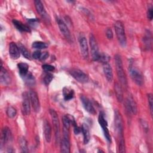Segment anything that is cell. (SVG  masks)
<instances>
[{
	"instance_id": "obj_1",
	"label": "cell",
	"mask_w": 153,
	"mask_h": 153,
	"mask_svg": "<svg viewBox=\"0 0 153 153\" xmlns=\"http://www.w3.org/2000/svg\"><path fill=\"white\" fill-rule=\"evenodd\" d=\"M115 63L117 70V74L121 85L126 88L127 87V79L125 71L123 69L121 57L119 54H116L115 56Z\"/></svg>"
},
{
	"instance_id": "obj_2",
	"label": "cell",
	"mask_w": 153,
	"mask_h": 153,
	"mask_svg": "<svg viewBox=\"0 0 153 153\" xmlns=\"http://www.w3.org/2000/svg\"><path fill=\"white\" fill-rule=\"evenodd\" d=\"M114 28L119 43L123 47H125L127 43V39L123 23L120 20L116 21L114 24Z\"/></svg>"
},
{
	"instance_id": "obj_3",
	"label": "cell",
	"mask_w": 153,
	"mask_h": 153,
	"mask_svg": "<svg viewBox=\"0 0 153 153\" xmlns=\"http://www.w3.org/2000/svg\"><path fill=\"white\" fill-rule=\"evenodd\" d=\"M114 126L115 131L118 135V139L124 138L123 136V121L121 113L115 109L114 111Z\"/></svg>"
},
{
	"instance_id": "obj_4",
	"label": "cell",
	"mask_w": 153,
	"mask_h": 153,
	"mask_svg": "<svg viewBox=\"0 0 153 153\" xmlns=\"http://www.w3.org/2000/svg\"><path fill=\"white\" fill-rule=\"evenodd\" d=\"M128 70L133 81L138 85H142L144 82L143 75L141 72L133 64L129 65Z\"/></svg>"
},
{
	"instance_id": "obj_5",
	"label": "cell",
	"mask_w": 153,
	"mask_h": 153,
	"mask_svg": "<svg viewBox=\"0 0 153 153\" xmlns=\"http://www.w3.org/2000/svg\"><path fill=\"white\" fill-rule=\"evenodd\" d=\"M50 114L51 117L52 123L53 125L56 141V142H58L60 138V123L59 117L57 112L54 109H50Z\"/></svg>"
},
{
	"instance_id": "obj_6",
	"label": "cell",
	"mask_w": 153,
	"mask_h": 153,
	"mask_svg": "<svg viewBox=\"0 0 153 153\" xmlns=\"http://www.w3.org/2000/svg\"><path fill=\"white\" fill-rule=\"evenodd\" d=\"M89 41H90V45L91 48V53L92 59L94 61H99L100 53H99V48H98V45H97L96 38L93 35V34L92 33H90V35Z\"/></svg>"
},
{
	"instance_id": "obj_7",
	"label": "cell",
	"mask_w": 153,
	"mask_h": 153,
	"mask_svg": "<svg viewBox=\"0 0 153 153\" xmlns=\"http://www.w3.org/2000/svg\"><path fill=\"white\" fill-rule=\"evenodd\" d=\"M68 129L64 128L63 129V137L60 141V151L62 152L69 153L70 152V141H69V134Z\"/></svg>"
},
{
	"instance_id": "obj_8",
	"label": "cell",
	"mask_w": 153,
	"mask_h": 153,
	"mask_svg": "<svg viewBox=\"0 0 153 153\" xmlns=\"http://www.w3.org/2000/svg\"><path fill=\"white\" fill-rule=\"evenodd\" d=\"M71 76L81 83H85L88 81V75L79 69H72L69 71Z\"/></svg>"
},
{
	"instance_id": "obj_9",
	"label": "cell",
	"mask_w": 153,
	"mask_h": 153,
	"mask_svg": "<svg viewBox=\"0 0 153 153\" xmlns=\"http://www.w3.org/2000/svg\"><path fill=\"white\" fill-rule=\"evenodd\" d=\"M98 122L102 128L104 136L105 137L106 139L108 140V142H111V137L108 128V123L105 118V116L103 112H100L98 117Z\"/></svg>"
},
{
	"instance_id": "obj_10",
	"label": "cell",
	"mask_w": 153,
	"mask_h": 153,
	"mask_svg": "<svg viewBox=\"0 0 153 153\" xmlns=\"http://www.w3.org/2000/svg\"><path fill=\"white\" fill-rule=\"evenodd\" d=\"M125 108L128 114L136 115L137 112V105L131 96H128L125 100Z\"/></svg>"
},
{
	"instance_id": "obj_11",
	"label": "cell",
	"mask_w": 153,
	"mask_h": 153,
	"mask_svg": "<svg viewBox=\"0 0 153 153\" xmlns=\"http://www.w3.org/2000/svg\"><path fill=\"white\" fill-rule=\"evenodd\" d=\"M56 21H57V25L59 26V27L61 33H62V35L68 41H71L72 40L71 35L70 31H69L67 25H66V23L62 19H60L59 17L56 18Z\"/></svg>"
},
{
	"instance_id": "obj_12",
	"label": "cell",
	"mask_w": 153,
	"mask_h": 153,
	"mask_svg": "<svg viewBox=\"0 0 153 153\" xmlns=\"http://www.w3.org/2000/svg\"><path fill=\"white\" fill-rule=\"evenodd\" d=\"M22 113L25 115H29L30 113V98L29 93L24 92L22 94Z\"/></svg>"
},
{
	"instance_id": "obj_13",
	"label": "cell",
	"mask_w": 153,
	"mask_h": 153,
	"mask_svg": "<svg viewBox=\"0 0 153 153\" xmlns=\"http://www.w3.org/2000/svg\"><path fill=\"white\" fill-rule=\"evenodd\" d=\"M29 96L34 111L36 112H39L40 109V103L37 93L33 90H30L29 92Z\"/></svg>"
},
{
	"instance_id": "obj_14",
	"label": "cell",
	"mask_w": 153,
	"mask_h": 153,
	"mask_svg": "<svg viewBox=\"0 0 153 153\" xmlns=\"http://www.w3.org/2000/svg\"><path fill=\"white\" fill-rule=\"evenodd\" d=\"M79 44L80 47L81 53L84 59L88 57V47L87 41L84 36L81 35L79 38Z\"/></svg>"
},
{
	"instance_id": "obj_15",
	"label": "cell",
	"mask_w": 153,
	"mask_h": 153,
	"mask_svg": "<svg viewBox=\"0 0 153 153\" xmlns=\"http://www.w3.org/2000/svg\"><path fill=\"white\" fill-rule=\"evenodd\" d=\"M80 99L83 105L84 109L88 113H90L92 115H95L96 114V111L94 106H93L92 103L90 102V101L87 97H85L84 95H81L80 96Z\"/></svg>"
},
{
	"instance_id": "obj_16",
	"label": "cell",
	"mask_w": 153,
	"mask_h": 153,
	"mask_svg": "<svg viewBox=\"0 0 153 153\" xmlns=\"http://www.w3.org/2000/svg\"><path fill=\"white\" fill-rule=\"evenodd\" d=\"M0 81L4 85H8L11 81V76L8 72L2 66V63L1 62V72H0Z\"/></svg>"
},
{
	"instance_id": "obj_17",
	"label": "cell",
	"mask_w": 153,
	"mask_h": 153,
	"mask_svg": "<svg viewBox=\"0 0 153 153\" xmlns=\"http://www.w3.org/2000/svg\"><path fill=\"white\" fill-rule=\"evenodd\" d=\"M9 54L13 59H17L20 56V51L18 45L15 42H11L9 45Z\"/></svg>"
},
{
	"instance_id": "obj_18",
	"label": "cell",
	"mask_w": 153,
	"mask_h": 153,
	"mask_svg": "<svg viewBox=\"0 0 153 153\" xmlns=\"http://www.w3.org/2000/svg\"><path fill=\"white\" fill-rule=\"evenodd\" d=\"M35 5V8L36 10V11L40 14V16L44 18L45 20H49L48 19V14L44 8V7L42 3V2L39 0H36L34 1Z\"/></svg>"
},
{
	"instance_id": "obj_19",
	"label": "cell",
	"mask_w": 153,
	"mask_h": 153,
	"mask_svg": "<svg viewBox=\"0 0 153 153\" xmlns=\"http://www.w3.org/2000/svg\"><path fill=\"white\" fill-rule=\"evenodd\" d=\"M44 133L47 142H50L51 139V127L49 122L45 120L44 121Z\"/></svg>"
},
{
	"instance_id": "obj_20",
	"label": "cell",
	"mask_w": 153,
	"mask_h": 153,
	"mask_svg": "<svg viewBox=\"0 0 153 153\" xmlns=\"http://www.w3.org/2000/svg\"><path fill=\"white\" fill-rule=\"evenodd\" d=\"M103 69L106 79L109 82H111L113 79V72L111 65L108 63L103 64Z\"/></svg>"
},
{
	"instance_id": "obj_21",
	"label": "cell",
	"mask_w": 153,
	"mask_h": 153,
	"mask_svg": "<svg viewBox=\"0 0 153 153\" xmlns=\"http://www.w3.org/2000/svg\"><path fill=\"white\" fill-rule=\"evenodd\" d=\"M81 131L83 134L84 137V143L87 144L90 139V130L88 125L87 124H82L81 127Z\"/></svg>"
},
{
	"instance_id": "obj_22",
	"label": "cell",
	"mask_w": 153,
	"mask_h": 153,
	"mask_svg": "<svg viewBox=\"0 0 153 153\" xmlns=\"http://www.w3.org/2000/svg\"><path fill=\"white\" fill-rule=\"evenodd\" d=\"M11 139V133L10 128L7 127H4L2 131L1 142L3 143H5L10 141Z\"/></svg>"
},
{
	"instance_id": "obj_23",
	"label": "cell",
	"mask_w": 153,
	"mask_h": 153,
	"mask_svg": "<svg viewBox=\"0 0 153 153\" xmlns=\"http://www.w3.org/2000/svg\"><path fill=\"white\" fill-rule=\"evenodd\" d=\"M114 90L118 101L121 102L123 100L124 97L122 86L118 82H115L114 84Z\"/></svg>"
},
{
	"instance_id": "obj_24",
	"label": "cell",
	"mask_w": 153,
	"mask_h": 153,
	"mask_svg": "<svg viewBox=\"0 0 153 153\" xmlns=\"http://www.w3.org/2000/svg\"><path fill=\"white\" fill-rule=\"evenodd\" d=\"M13 25L15 26V27L17 28V30L22 31V32H29L30 29L28 26H27L26 25L23 24L21 22L17 20L16 19H14L13 20Z\"/></svg>"
},
{
	"instance_id": "obj_25",
	"label": "cell",
	"mask_w": 153,
	"mask_h": 153,
	"mask_svg": "<svg viewBox=\"0 0 153 153\" xmlns=\"http://www.w3.org/2000/svg\"><path fill=\"white\" fill-rule=\"evenodd\" d=\"M63 94L65 100H69L74 96V91L69 87H64L63 89Z\"/></svg>"
},
{
	"instance_id": "obj_26",
	"label": "cell",
	"mask_w": 153,
	"mask_h": 153,
	"mask_svg": "<svg viewBox=\"0 0 153 153\" xmlns=\"http://www.w3.org/2000/svg\"><path fill=\"white\" fill-rule=\"evenodd\" d=\"M20 75L22 77H25L28 73L29 66L25 63H20L17 65Z\"/></svg>"
},
{
	"instance_id": "obj_27",
	"label": "cell",
	"mask_w": 153,
	"mask_h": 153,
	"mask_svg": "<svg viewBox=\"0 0 153 153\" xmlns=\"http://www.w3.org/2000/svg\"><path fill=\"white\" fill-rule=\"evenodd\" d=\"M19 145L22 152H28V147H27V142L26 140L25 137L23 136H21L19 139Z\"/></svg>"
},
{
	"instance_id": "obj_28",
	"label": "cell",
	"mask_w": 153,
	"mask_h": 153,
	"mask_svg": "<svg viewBox=\"0 0 153 153\" xmlns=\"http://www.w3.org/2000/svg\"><path fill=\"white\" fill-rule=\"evenodd\" d=\"M19 48L20 49V53L22 54V55L27 59H30V54L29 51L27 50V49L21 43H19L18 44Z\"/></svg>"
},
{
	"instance_id": "obj_29",
	"label": "cell",
	"mask_w": 153,
	"mask_h": 153,
	"mask_svg": "<svg viewBox=\"0 0 153 153\" xmlns=\"http://www.w3.org/2000/svg\"><path fill=\"white\" fill-rule=\"evenodd\" d=\"M62 121H63L64 128L69 130L71 126L70 115L69 114H66V115H64L62 118Z\"/></svg>"
},
{
	"instance_id": "obj_30",
	"label": "cell",
	"mask_w": 153,
	"mask_h": 153,
	"mask_svg": "<svg viewBox=\"0 0 153 153\" xmlns=\"http://www.w3.org/2000/svg\"><path fill=\"white\" fill-rule=\"evenodd\" d=\"M32 46L33 48L36 49H44L47 48L48 45L46 43L41 41H35L33 42Z\"/></svg>"
},
{
	"instance_id": "obj_31",
	"label": "cell",
	"mask_w": 153,
	"mask_h": 153,
	"mask_svg": "<svg viewBox=\"0 0 153 153\" xmlns=\"http://www.w3.org/2000/svg\"><path fill=\"white\" fill-rule=\"evenodd\" d=\"M23 78H25L26 82L28 85H33L35 82V78L30 73H27V74Z\"/></svg>"
},
{
	"instance_id": "obj_32",
	"label": "cell",
	"mask_w": 153,
	"mask_h": 153,
	"mask_svg": "<svg viewBox=\"0 0 153 153\" xmlns=\"http://www.w3.org/2000/svg\"><path fill=\"white\" fill-rule=\"evenodd\" d=\"M143 41H144V44H145L146 48H147L148 49L149 48L151 47V34H150V33H148V31L146 33L145 37L143 38Z\"/></svg>"
},
{
	"instance_id": "obj_33",
	"label": "cell",
	"mask_w": 153,
	"mask_h": 153,
	"mask_svg": "<svg viewBox=\"0 0 153 153\" xmlns=\"http://www.w3.org/2000/svg\"><path fill=\"white\" fill-rule=\"evenodd\" d=\"M17 114L16 109L13 106H9L7 109V114L10 118H14Z\"/></svg>"
},
{
	"instance_id": "obj_34",
	"label": "cell",
	"mask_w": 153,
	"mask_h": 153,
	"mask_svg": "<svg viewBox=\"0 0 153 153\" xmlns=\"http://www.w3.org/2000/svg\"><path fill=\"white\" fill-rule=\"evenodd\" d=\"M110 60V57L106 53H100L99 61L102 62L103 64L107 63Z\"/></svg>"
},
{
	"instance_id": "obj_35",
	"label": "cell",
	"mask_w": 153,
	"mask_h": 153,
	"mask_svg": "<svg viewBox=\"0 0 153 153\" xmlns=\"http://www.w3.org/2000/svg\"><path fill=\"white\" fill-rule=\"evenodd\" d=\"M118 151L121 153L126 152V146H125V141L124 138L119 139Z\"/></svg>"
},
{
	"instance_id": "obj_36",
	"label": "cell",
	"mask_w": 153,
	"mask_h": 153,
	"mask_svg": "<svg viewBox=\"0 0 153 153\" xmlns=\"http://www.w3.org/2000/svg\"><path fill=\"white\" fill-rule=\"evenodd\" d=\"M53 78V75L50 73H47L44 78V82L45 85H48Z\"/></svg>"
},
{
	"instance_id": "obj_37",
	"label": "cell",
	"mask_w": 153,
	"mask_h": 153,
	"mask_svg": "<svg viewBox=\"0 0 153 153\" xmlns=\"http://www.w3.org/2000/svg\"><path fill=\"white\" fill-rule=\"evenodd\" d=\"M148 103L150 109L151 115H152V106H153V97L152 94L151 93H149L148 94Z\"/></svg>"
},
{
	"instance_id": "obj_38",
	"label": "cell",
	"mask_w": 153,
	"mask_h": 153,
	"mask_svg": "<svg viewBox=\"0 0 153 153\" xmlns=\"http://www.w3.org/2000/svg\"><path fill=\"white\" fill-rule=\"evenodd\" d=\"M42 67V69L46 72H51L54 70V67L53 66L48 65V64L43 65Z\"/></svg>"
},
{
	"instance_id": "obj_39",
	"label": "cell",
	"mask_w": 153,
	"mask_h": 153,
	"mask_svg": "<svg viewBox=\"0 0 153 153\" xmlns=\"http://www.w3.org/2000/svg\"><path fill=\"white\" fill-rule=\"evenodd\" d=\"M153 17V8L152 7L148 8V11H147V18L149 20H151Z\"/></svg>"
},
{
	"instance_id": "obj_40",
	"label": "cell",
	"mask_w": 153,
	"mask_h": 153,
	"mask_svg": "<svg viewBox=\"0 0 153 153\" xmlns=\"http://www.w3.org/2000/svg\"><path fill=\"white\" fill-rule=\"evenodd\" d=\"M106 35L109 39H111L113 38V32L111 28H108L106 31Z\"/></svg>"
},
{
	"instance_id": "obj_41",
	"label": "cell",
	"mask_w": 153,
	"mask_h": 153,
	"mask_svg": "<svg viewBox=\"0 0 153 153\" xmlns=\"http://www.w3.org/2000/svg\"><path fill=\"white\" fill-rule=\"evenodd\" d=\"M41 56V51H39V50H36V51H34L33 53V54H32V57H33V58L35 59H40Z\"/></svg>"
},
{
	"instance_id": "obj_42",
	"label": "cell",
	"mask_w": 153,
	"mask_h": 153,
	"mask_svg": "<svg viewBox=\"0 0 153 153\" xmlns=\"http://www.w3.org/2000/svg\"><path fill=\"white\" fill-rule=\"evenodd\" d=\"M74 131L75 134H78L81 131V128L80 127H79L77 125L74 126Z\"/></svg>"
},
{
	"instance_id": "obj_43",
	"label": "cell",
	"mask_w": 153,
	"mask_h": 153,
	"mask_svg": "<svg viewBox=\"0 0 153 153\" xmlns=\"http://www.w3.org/2000/svg\"><path fill=\"white\" fill-rule=\"evenodd\" d=\"M48 57V52H44L42 54H41V57H40V60H45L47 57Z\"/></svg>"
},
{
	"instance_id": "obj_44",
	"label": "cell",
	"mask_w": 153,
	"mask_h": 153,
	"mask_svg": "<svg viewBox=\"0 0 153 153\" xmlns=\"http://www.w3.org/2000/svg\"><path fill=\"white\" fill-rule=\"evenodd\" d=\"M38 20L36 19H29L28 20V22L30 23V25H31L32 26H33L35 25V24L37 23L38 22Z\"/></svg>"
},
{
	"instance_id": "obj_45",
	"label": "cell",
	"mask_w": 153,
	"mask_h": 153,
	"mask_svg": "<svg viewBox=\"0 0 153 153\" xmlns=\"http://www.w3.org/2000/svg\"><path fill=\"white\" fill-rule=\"evenodd\" d=\"M103 152L104 151H101V150H99V151H98V152Z\"/></svg>"
}]
</instances>
